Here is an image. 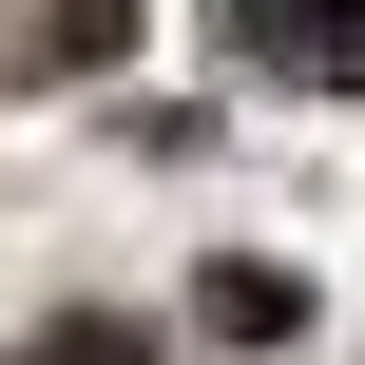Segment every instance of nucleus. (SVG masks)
<instances>
[{
	"mask_svg": "<svg viewBox=\"0 0 365 365\" xmlns=\"http://www.w3.org/2000/svg\"><path fill=\"white\" fill-rule=\"evenodd\" d=\"M38 365H135V327H58V346H38Z\"/></svg>",
	"mask_w": 365,
	"mask_h": 365,
	"instance_id": "4",
	"label": "nucleus"
},
{
	"mask_svg": "<svg viewBox=\"0 0 365 365\" xmlns=\"http://www.w3.org/2000/svg\"><path fill=\"white\" fill-rule=\"evenodd\" d=\"M115 38H135V0H58V77H96Z\"/></svg>",
	"mask_w": 365,
	"mask_h": 365,
	"instance_id": "3",
	"label": "nucleus"
},
{
	"mask_svg": "<svg viewBox=\"0 0 365 365\" xmlns=\"http://www.w3.org/2000/svg\"><path fill=\"white\" fill-rule=\"evenodd\" d=\"M289 308H308V289H289V269H212V327H231V346H269V327H289Z\"/></svg>",
	"mask_w": 365,
	"mask_h": 365,
	"instance_id": "2",
	"label": "nucleus"
},
{
	"mask_svg": "<svg viewBox=\"0 0 365 365\" xmlns=\"http://www.w3.org/2000/svg\"><path fill=\"white\" fill-rule=\"evenodd\" d=\"M250 19V58H289V77H365V0H231Z\"/></svg>",
	"mask_w": 365,
	"mask_h": 365,
	"instance_id": "1",
	"label": "nucleus"
}]
</instances>
